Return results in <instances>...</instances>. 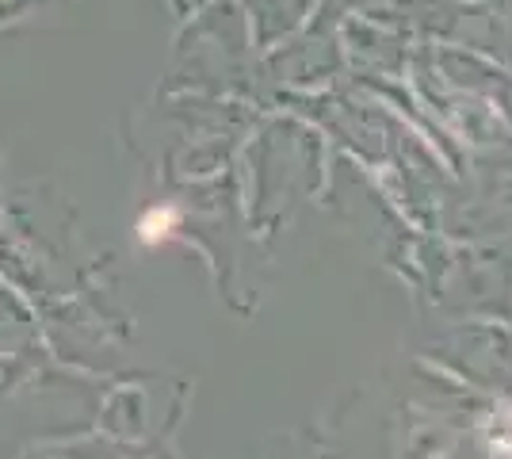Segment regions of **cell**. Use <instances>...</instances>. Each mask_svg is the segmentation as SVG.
<instances>
[{
  "label": "cell",
  "instance_id": "1",
  "mask_svg": "<svg viewBox=\"0 0 512 459\" xmlns=\"http://www.w3.org/2000/svg\"><path fill=\"white\" fill-rule=\"evenodd\" d=\"M172 226H176V211L172 207H157V211H150L146 219L138 222V238L146 241V245H157V241L169 238Z\"/></svg>",
  "mask_w": 512,
  "mask_h": 459
}]
</instances>
